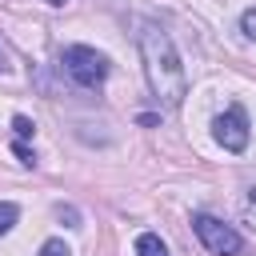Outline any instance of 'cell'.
<instances>
[{
    "mask_svg": "<svg viewBox=\"0 0 256 256\" xmlns=\"http://www.w3.org/2000/svg\"><path fill=\"white\" fill-rule=\"evenodd\" d=\"M12 128H16V136H20V140H28V136H32V132H36V128H32V120H28V116H12Z\"/></svg>",
    "mask_w": 256,
    "mask_h": 256,
    "instance_id": "obj_8",
    "label": "cell"
},
{
    "mask_svg": "<svg viewBox=\"0 0 256 256\" xmlns=\"http://www.w3.org/2000/svg\"><path fill=\"white\" fill-rule=\"evenodd\" d=\"M136 256H168V248L156 232H140L136 236Z\"/></svg>",
    "mask_w": 256,
    "mask_h": 256,
    "instance_id": "obj_5",
    "label": "cell"
},
{
    "mask_svg": "<svg viewBox=\"0 0 256 256\" xmlns=\"http://www.w3.org/2000/svg\"><path fill=\"white\" fill-rule=\"evenodd\" d=\"M60 64H64V72H68L80 88H100V84L108 80V56L96 52V48H88V44H72V48H64Z\"/></svg>",
    "mask_w": 256,
    "mask_h": 256,
    "instance_id": "obj_2",
    "label": "cell"
},
{
    "mask_svg": "<svg viewBox=\"0 0 256 256\" xmlns=\"http://www.w3.org/2000/svg\"><path fill=\"white\" fill-rule=\"evenodd\" d=\"M212 136L224 152H244L248 148V112L240 104H232L228 112H220L212 120Z\"/></svg>",
    "mask_w": 256,
    "mask_h": 256,
    "instance_id": "obj_4",
    "label": "cell"
},
{
    "mask_svg": "<svg viewBox=\"0 0 256 256\" xmlns=\"http://www.w3.org/2000/svg\"><path fill=\"white\" fill-rule=\"evenodd\" d=\"M244 224L248 228H256V188L248 192V200H244Z\"/></svg>",
    "mask_w": 256,
    "mask_h": 256,
    "instance_id": "obj_10",
    "label": "cell"
},
{
    "mask_svg": "<svg viewBox=\"0 0 256 256\" xmlns=\"http://www.w3.org/2000/svg\"><path fill=\"white\" fill-rule=\"evenodd\" d=\"M48 4H56V8H60V4H68V0H48Z\"/></svg>",
    "mask_w": 256,
    "mask_h": 256,
    "instance_id": "obj_14",
    "label": "cell"
},
{
    "mask_svg": "<svg viewBox=\"0 0 256 256\" xmlns=\"http://www.w3.org/2000/svg\"><path fill=\"white\" fill-rule=\"evenodd\" d=\"M4 68H8V56H4V48H0V76H4Z\"/></svg>",
    "mask_w": 256,
    "mask_h": 256,
    "instance_id": "obj_13",
    "label": "cell"
},
{
    "mask_svg": "<svg viewBox=\"0 0 256 256\" xmlns=\"http://www.w3.org/2000/svg\"><path fill=\"white\" fill-rule=\"evenodd\" d=\"M140 60H144V76H148V88H152L156 104L180 108V100L188 92V76H184V64L176 56L172 36L160 24H144L140 28Z\"/></svg>",
    "mask_w": 256,
    "mask_h": 256,
    "instance_id": "obj_1",
    "label": "cell"
},
{
    "mask_svg": "<svg viewBox=\"0 0 256 256\" xmlns=\"http://www.w3.org/2000/svg\"><path fill=\"white\" fill-rule=\"evenodd\" d=\"M12 152L20 156V164H24V168H32V164H36V152H32L28 144H20V140H16V144H12Z\"/></svg>",
    "mask_w": 256,
    "mask_h": 256,
    "instance_id": "obj_9",
    "label": "cell"
},
{
    "mask_svg": "<svg viewBox=\"0 0 256 256\" xmlns=\"http://www.w3.org/2000/svg\"><path fill=\"white\" fill-rule=\"evenodd\" d=\"M240 28H244V36H248V40H256V8H248V12L240 16Z\"/></svg>",
    "mask_w": 256,
    "mask_h": 256,
    "instance_id": "obj_11",
    "label": "cell"
},
{
    "mask_svg": "<svg viewBox=\"0 0 256 256\" xmlns=\"http://www.w3.org/2000/svg\"><path fill=\"white\" fill-rule=\"evenodd\" d=\"M192 232L200 236V244H204L212 256H236V252L244 248L240 232H236L232 224H224V220L208 216V212H196V216H192Z\"/></svg>",
    "mask_w": 256,
    "mask_h": 256,
    "instance_id": "obj_3",
    "label": "cell"
},
{
    "mask_svg": "<svg viewBox=\"0 0 256 256\" xmlns=\"http://www.w3.org/2000/svg\"><path fill=\"white\" fill-rule=\"evenodd\" d=\"M40 256H72V248H68L64 240H56V236H52V240H44V244H40Z\"/></svg>",
    "mask_w": 256,
    "mask_h": 256,
    "instance_id": "obj_7",
    "label": "cell"
},
{
    "mask_svg": "<svg viewBox=\"0 0 256 256\" xmlns=\"http://www.w3.org/2000/svg\"><path fill=\"white\" fill-rule=\"evenodd\" d=\"M56 216H60V220H68V228H80V216H76V208L60 204V208H56Z\"/></svg>",
    "mask_w": 256,
    "mask_h": 256,
    "instance_id": "obj_12",
    "label": "cell"
},
{
    "mask_svg": "<svg viewBox=\"0 0 256 256\" xmlns=\"http://www.w3.org/2000/svg\"><path fill=\"white\" fill-rule=\"evenodd\" d=\"M20 220V208L12 204V200H0V236L4 232H12V224Z\"/></svg>",
    "mask_w": 256,
    "mask_h": 256,
    "instance_id": "obj_6",
    "label": "cell"
}]
</instances>
